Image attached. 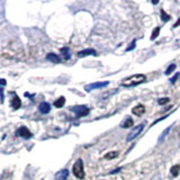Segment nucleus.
<instances>
[{
  "label": "nucleus",
  "mask_w": 180,
  "mask_h": 180,
  "mask_svg": "<svg viewBox=\"0 0 180 180\" xmlns=\"http://www.w3.org/2000/svg\"><path fill=\"white\" fill-rule=\"evenodd\" d=\"M146 81V77L143 73H137V74H133L128 78H125L122 81V86L130 88V87H135L137 85H141L143 82Z\"/></svg>",
  "instance_id": "f257e3e1"
},
{
  "label": "nucleus",
  "mask_w": 180,
  "mask_h": 180,
  "mask_svg": "<svg viewBox=\"0 0 180 180\" xmlns=\"http://www.w3.org/2000/svg\"><path fill=\"white\" fill-rule=\"evenodd\" d=\"M72 172L78 178V179H83L85 178V168H83V161L81 159H78L74 165L72 167Z\"/></svg>",
  "instance_id": "f03ea898"
},
{
  "label": "nucleus",
  "mask_w": 180,
  "mask_h": 180,
  "mask_svg": "<svg viewBox=\"0 0 180 180\" xmlns=\"http://www.w3.org/2000/svg\"><path fill=\"white\" fill-rule=\"evenodd\" d=\"M71 111H73L74 114H76V116L77 117H83V116H87L88 114H89V108L85 106V105H82V106H74V107H71L70 108Z\"/></svg>",
  "instance_id": "7ed1b4c3"
},
{
  "label": "nucleus",
  "mask_w": 180,
  "mask_h": 180,
  "mask_svg": "<svg viewBox=\"0 0 180 180\" xmlns=\"http://www.w3.org/2000/svg\"><path fill=\"white\" fill-rule=\"evenodd\" d=\"M109 85V81H100V82H94V83H90V85H87L85 87V90L87 92H90L91 90H95V89H102V88H105Z\"/></svg>",
  "instance_id": "20e7f679"
},
{
  "label": "nucleus",
  "mask_w": 180,
  "mask_h": 180,
  "mask_svg": "<svg viewBox=\"0 0 180 180\" xmlns=\"http://www.w3.org/2000/svg\"><path fill=\"white\" fill-rule=\"evenodd\" d=\"M143 128H144V124H140V125L135 126L133 130L130 132V134H128V136H127V142H131L133 141L134 139H136L137 137V135H140L141 134V132L143 131Z\"/></svg>",
  "instance_id": "39448f33"
},
{
  "label": "nucleus",
  "mask_w": 180,
  "mask_h": 180,
  "mask_svg": "<svg viewBox=\"0 0 180 180\" xmlns=\"http://www.w3.org/2000/svg\"><path fill=\"white\" fill-rule=\"evenodd\" d=\"M16 135L17 136H20V137H24V139H31L33 137V134L29 132V130L25 126H22L18 128V131L16 132Z\"/></svg>",
  "instance_id": "423d86ee"
},
{
  "label": "nucleus",
  "mask_w": 180,
  "mask_h": 180,
  "mask_svg": "<svg viewBox=\"0 0 180 180\" xmlns=\"http://www.w3.org/2000/svg\"><path fill=\"white\" fill-rule=\"evenodd\" d=\"M68 177H69V171L67 169H63V170H60L55 174L54 180H67Z\"/></svg>",
  "instance_id": "0eeeda50"
},
{
  "label": "nucleus",
  "mask_w": 180,
  "mask_h": 180,
  "mask_svg": "<svg viewBox=\"0 0 180 180\" xmlns=\"http://www.w3.org/2000/svg\"><path fill=\"white\" fill-rule=\"evenodd\" d=\"M39 110L42 113V114H48L50 110H51V105L46 102H41L39 106Z\"/></svg>",
  "instance_id": "6e6552de"
},
{
  "label": "nucleus",
  "mask_w": 180,
  "mask_h": 180,
  "mask_svg": "<svg viewBox=\"0 0 180 180\" xmlns=\"http://www.w3.org/2000/svg\"><path fill=\"white\" fill-rule=\"evenodd\" d=\"M88 55H97V52L95 51L94 48H87V50H83V51H80L78 53L79 57H85V56H88Z\"/></svg>",
  "instance_id": "1a4fd4ad"
},
{
  "label": "nucleus",
  "mask_w": 180,
  "mask_h": 180,
  "mask_svg": "<svg viewBox=\"0 0 180 180\" xmlns=\"http://www.w3.org/2000/svg\"><path fill=\"white\" fill-rule=\"evenodd\" d=\"M132 113L134 115H136V116H142L145 113V107L143 105H137V106H135L132 109Z\"/></svg>",
  "instance_id": "9d476101"
},
{
  "label": "nucleus",
  "mask_w": 180,
  "mask_h": 180,
  "mask_svg": "<svg viewBox=\"0 0 180 180\" xmlns=\"http://www.w3.org/2000/svg\"><path fill=\"white\" fill-rule=\"evenodd\" d=\"M10 105H11V107H13L14 109H18V108H20V106H22V100H20V98L15 95L14 98L11 99Z\"/></svg>",
  "instance_id": "9b49d317"
},
{
  "label": "nucleus",
  "mask_w": 180,
  "mask_h": 180,
  "mask_svg": "<svg viewBox=\"0 0 180 180\" xmlns=\"http://www.w3.org/2000/svg\"><path fill=\"white\" fill-rule=\"evenodd\" d=\"M134 124L133 119L131 117H126L125 119H124V122L122 123V125H120V127L122 128H128V127H132Z\"/></svg>",
  "instance_id": "f8f14e48"
},
{
  "label": "nucleus",
  "mask_w": 180,
  "mask_h": 180,
  "mask_svg": "<svg viewBox=\"0 0 180 180\" xmlns=\"http://www.w3.org/2000/svg\"><path fill=\"white\" fill-rule=\"evenodd\" d=\"M46 59L48 61H51V62H53V63H60V61H61L60 57L56 54H54V53H48V54L46 55Z\"/></svg>",
  "instance_id": "ddd939ff"
},
{
  "label": "nucleus",
  "mask_w": 180,
  "mask_h": 180,
  "mask_svg": "<svg viewBox=\"0 0 180 180\" xmlns=\"http://www.w3.org/2000/svg\"><path fill=\"white\" fill-rule=\"evenodd\" d=\"M64 104H65V98L64 97H60L59 99H56L54 102V106L56 108H62L64 106Z\"/></svg>",
  "instance_id": "4468645a"
},
{
  "label": "nucleus",
  "mask_w": 180,
  "mask_h": 180,
  "mask_svg": "<svg viewBox=\"0 0 180 180\" xmlns=\"http://www.w3.org/2000/svg\"><path fill=\"white\" fill-rule=\"evenodd\" d=\"M61 53L63 54V56H64L65 60H70V57H71L70 50H69L68 47H63V48H61Z\"/></svg>",
  "instance_id": "2eb2a0df"
},
{
  "label": "nucleus",
  "mask_w": 180,
  "mask_h": 180,
  "mask_svg": "<svg viewBox=\"0 0 180 180\" xmlns=\"http://www.w3.org/2000/svg\"><path fill=\"white\" fill-rule=\"evenodd\" d=\"M180 172V165H173L172 168H171V174H172L173 177H177Z\"/></svg>",
  "instance_id": "dca6fc26"
},
{
  "label": "nucleus",
  "mask_w": 180,
  "mask_h": 180,
  "mask_svg": "<svg viewBox=\"0 0 180 180\" xmlns=\"http://www.w3.org/2000/svg\"><path fill=\"white\" fill-rule=\"evenodd\" d=\"M118 157V152L116 151H114V152H109V153H107L106 155H105V159H107V160H111V159H115V158Z\"/></svg>",
  "instance_id": "f3484780"
},
{
  "label": "nucleus",
  "mask_w": 180,
  "mask_h": 180,
  "mask_svg": "<svg viewBox=\"0 0 180 180\" xmlns=\"http://www.w3.org/2000/svg\"><path fill=\"white\" fill-rule=\"evenodd\" d=\"M176 68H177V65L174 64V63H172V64H170L169 67H168V69L165 70V74L167 76H169V74H171L173 71L176 70Z\"/></svg>",
  "instance_id": "a211bd4d"
},
{
  "label": "nucleus",
  "mask_w": 180,
  "mask_h": 180,
  "mask_svg": "<svg viewBox=\"0 0 180 180\" xmlns=\"http://www.w3.org/2000/svg\"><path fill=\"white\" fill-rule=\"evenodd\" d=\"M159 33H160V27H155V29H153L152 32V35H151V39L154 41L159 36Z\"/></svg>",
  "instance_id": "6ab92c4d"
},
{
  "label": "nucleus",
  "mask_w": 180,
  "mask_h": 180,
  "mask_svg": "<svg viewBox=\"0 0 180 180\" xmlns=\"http://www.w3.org/2000/svg\"><path fill=\"white\" fill-rule=\"evenodd\" d=\"M161 19H162V22L167 23V22H169V20H170V16L168 15L167 13H165L163 10H161Z\"/></svg>",
  "instance_id": "aec40b11"
},
{
  "label": "nucleus",
  "mask_w": 180,
  "mask_h": 180,
  "mask_svg": "<svg viewBox=\"0 0 180 180\" xmlns=\"http://www.w3.org/2000/svg\"><path fill=\"white\" fill-rule=\"evenodd\" d=\"M135 44H136V41L133 39V41H132V43H131V45H130V46L125 50L126 52H131V51H133L134 48H135Z\"/></svg>",
  "instance_id": "412c9836"
},
{
  "label": "nucleus",
  "mask_w": 180,
  "mask_h": 180,
  "mask_svg": "<svg viewBox=\"0 0 180 180\" xmlns=\"http://www.w3.org/2000/svg\"><path fill=\"white\" fill-rule=\"evenodd\" d=\"M169 102H170L169 98H160V99H158V104L159 105H165V104H168Z\"/></svg>",
  "instance_id": "4be33fe9"
},
{
  "label": "nucleus",
  "mask_w": 180,
  "mask_h": 180,
  "mask_svg": "<svg viewBox=\"0 0 180 180\" xmlns=\"http://www.w3.org/2000/svg\"><path fill=\"white\" fill-rule=\"evenodd\" d=\"M170 128H171V127H170V126H169V127H168V128H167V130H165V132H163V133H162V135H161V137H160V140H159V141L161 142V141H162V140H163V139H165V136H167V134H168V132H169V131H170Z\"/></svg>",
  "instance_id": "5701e85b"
},
{
  "label": "nucleus",
  "mask_w": 180,
  "mask_h": 180,
  "mask_svg": "<svg viewBox=\"0 0 180 180\" xmlns=\"http://www.w3.org/2000/svg\"><path fill=\"white\" fill-rule=\"evenodd\" d=\"M179 77H180V74H179V73H176V76H174L173 78H171V79H170V82H171V83H174V82H176V80H177V79L179 78Z\"/></svg>",
  "instance_id": "b1692460"
},
{
  "label": "nucleus",
  "mask_w": 180,
  "mask_h": 180,
  "mask_svg": "<svg viewBox=\"0 0 180 180\" xmlns=\"http://www.w3.org/2000/svg\"><path fill=\"white\" fill-rule=\"evenodd\" d=\"M7 85V81L5 79H0V86H6Z\"/></svg>",
  "instance_id": "393cba45"
},
{
  "label": "nucleus",
  "mask_w": 180,
  "mask_h": 180,
  "mask_svg": "<svg viewBox=\"0 0 180 180\" xmlns=\"http://www.w3.org/2000/svg\"><path fill=\"white\" fill-rule=\"evenodd\" d=\"M0 99H1V102H4V90H2V88H0Z\"/></svg>",
  "instance_id": "a878e982"
},
{
  "label": "nucleus",
  "mask_w": 180,
  "mask_h": 180,
  "mask_svg": "<svg viewBox=\"0 0 180 180\" xmlns=\"http://www.w3.org/2000/svg\"><path fill=\"white\" fill-rule=\"evenodd\" d=\"M179 25H180V18H179V19H178V22H177V23H176V24H174V25H173V28H174V27H178Z\"/></svg>",
  "instance_id": "bb28decb"
},
{
  "label": "nucleus",
  "mask_w": 180,
  "mask_h": 180,
  "mask_svg": "<svg viewBox=\"0 0 180 180\" xmlns=\"http://www.w3.org/2000/svg\"><path fill=\"white\" fill-rule=\"evenodd\" d=\"M118 171H120V168H119V169H116V170H114L111 173H116V172H118Z\"/></svg>",
  "instance_id": "cd10ccee"
},
{
  "label": "nucleus",
  "mask_w": 180,
  "mask_h": 180,
  "mask_svg": "<svg viewBox=\"0 0 180 180\" xmlns=\"http://www.w3.org/2000/svg\"><path fill=\"white\" fill-rule=\"evenodd\" d=\"M153 180H160V178H157V179H153Z\"/></svg>",
  "instance_id": "c85d7f7f"
},
{
  "label": "nucleus",
  "mask_w": 180,
  "mask_h": 180,
  "mask_svg": "<svg viewBox=\"0 0 180 180\" xmlns=\"http://www.w3.org/2000/svg\"><path fill=\"white\" fill-rule=\"evenodd\" d=\"M179 78H180V77H179Z\"/></svg>",
  "instance_id": "c756f323"
}]
</instances>
